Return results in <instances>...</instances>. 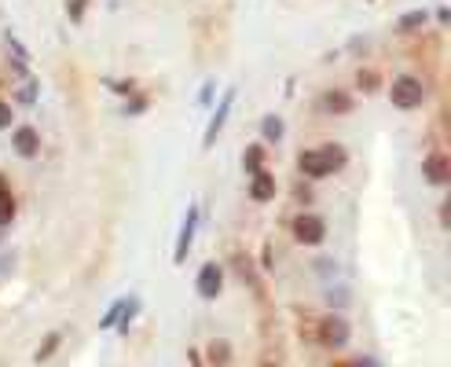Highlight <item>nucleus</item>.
<instances>
[{
	"instance_id": "obj_12",
	"label": "nucleus",
	"mask_w": 451,
	"mask_h": 367,
	"mask_svg": "<svg viewBox=\"0 0 451 367\" xmlns=\"http://www.w3.org/2000/svg\"><path fill=\"white\" fill-rule=\"evenodd\" d=\"M323 111H330V114H345V111H352V99H349L345 92H327V96H323Z\"/></svg>"
},
{
	"instance_id": "obj_19",
	"label": "nucleus",
	"mask_w": 451,
	"mask_h": 367,
	"mask_svg": "<svg viewBox=\"0 0 451 367\" xmlns=\"http://www.w3.org/2000/svg\"><path fill=\"white\" fill-rule=\"evenodd\" d=\"M418 23H425V15H422V11H411V15L403 18V26H418Z\"/></svg>"
},
{
	"instance_id": "obj_14",
	"label": "nucleus",
	"mask_w": 451,
	"mask_h": 367,
	"mask_svg": "<svg viewBox=\"0 0 451 367\" xmlns=\"http://www.w3.org/2000/svg\"><path fill=\"white\" fill-rule=\"evenodd\" d=\"M231 96H235V92H228V96H224V103H221V111L213 114V121H209V136H206V143H213V136L221 133V125H224V118L231 114Z\"/></svg>"
},
{
	"instance_id": "obj_17",
	"label": "nucleus",
	"mask_w": 451,
	"mask_h": 367,
	"mask_svg": "<svg viewBox=\"0 0 451 367\" xmlns=\"http://www.w3.org/2000/svg\"><path fill=\"white\" fill-rule=\"evenodd\" d=\"M121 309H125V301H118V305L103 316V327H114V323H118V316H121Z\"/></svg>"
},
{
	"instance_id": "obj_6",
	"label": "nucleus",
	"mask_w": 451,
	"mask_h": 367,
	"mask_svg": "<svg viewBox=\"0 0 451 367\" xmlns=\"http://www.w3.org/2000/svg\"><path fill=\"white\" fill-rule=\"evenodd\" d=\"M297 165H301V172H305V177H316V180L330 177V165L323 162V155H319V150H301Z\"/></svg>"
},
{
	"instance_id": "obj_8",
	"label": "nucleus",
	"mask_w": 451,
	"mask_h": 367,
	"mask_svg": "<svg viewBox=\"0 0 451 367\" xmlns=\"http://www.w3.org/2000/svg\"><path fill=\"white\" fill-rule=\"evenodd\" d=\"M250 195H253L257 202H268V199L275 195V177H272V172H257L253 184H250Z\"/></svg>"
},
{
	"instance_id": "obj_3",
	"label": "nucleus",
	"mask_w": 451,
	"mask_h": 367,
	"mask_svg": "<svg viewBox=\"0 0 451 367\" xmlns=\"http://www.w3.org/2000/svg\"><path fill=\"white\" fill-rule=\"evenodd\" d=\"M294 239L305 243V246H319L327 239V224L323 217H316V213H301V217L294 221Z\"/></svg>"
},
{
	"instance_id": "obj_21",
	"label": "nucleus",
	"mask_w": 451,
	"mask_h": 367,
	"mask_svg": "<svg viewBox=\"0 0 451 367\" xmlns=\"http://www.w3.org/2000/svg\"><path fill=\"white\" fill-rule=\"evenodd\" d=\"M349 367H378V360H363V356H360V360H356V363H349Z\"/></svg>"
},
{
	"instance_id": "obj_7",
	"label": "nucleus",
	"mask_w": 451,
	"mask_h": 367,
	"mask_svg": "<svg viewBox=\"0 0 451 367\" xmlns=\"http://www.w3.org/2000/svg\"><path fill=\"white\" fill-rule=\"evenodd\" d=\"M15 150H18V155H23V158H37V150H40V133H37V128H18V133H15Z\"/></svg>"
},
{
	"instance_id": "obj_1",
	"label": "nucleus",
	"mask_w": 451,
	"mask_h": 367,
	"mask_svg": "<svg viewBox=\"0 0 451 367\" xmlns=\"http://www.w3.org/2000/svg\"><path fill=\"white\" fill-rule=\"evenodd\" d=\"M389 99L400 106V111H415V106L425 103V84H422L415 74H400V77H393V84H389Z\"/></svg>"
},
{
	"instance_id": "obj_23",
	"label": "nucleus",
	"mask_w": 451,
	"mask_h": 367,
	"mask_svg": "<svg viewBox=\"0 0 451 367\" xmlns=\"http://www.w3.org/2000/svg\"><path fill=\"white\" fill-rule=\"evenodd\" d=\"M261 367H279V363H275V360H265V363H261Z\"/></svg>"
},
{
	"instance_id": "obj_4",
	"label": "nucleus",
	"mask_w": 451,
	"mask_h": 367,
	"mask_svg": "<svg viewBox=\"0 0 451 367\" xmlns=\"http://www.w3.org/2000/svg\"><path fill=\"white\" fill-rule=\"evenodd\" d=\"M224 290V268L217 265V261H209V265H202V272H199V297H206V301H213Z\"/></svg>"
},
{
	"instance_id": "obj_16",
	"label": "nucleus",
	"mask_w": 451,
	"mask_h": 367,
	"mask_svg": "<svg viewBox=\"0 0 451 367\" xmlns=\"http://www.w3.org/2000/svg\"><path fill=\"white\" fill-rule=\"evenodd\" d=\"M261 128H265V140H279V136H283V121H279L275 114H268Z\"/></svg>"
},
{
	"instance_id": "obj_2",
	"label": "nucleus",
	"mask_w": 451,
	"mask_h": 367,
	"mask_svg": "<svg viewBox=\"0 0 451 367\" xmlns=\"http://www.w3.org/2000/svg\"><path fill=\"white\" fill-rule=\"evenodd\" d=\"M319 341H323V345H330V349H341V345H345L349 341V319L345 316H338V312H327L323 319H319Z\"/></svg>"
},
{
	"instance_id": "obj_20",
	"label": "nucleus",
	"mask_w": 451,
	"mask_h": 367,
	"mask_svg": "<svg viewBox=\"0 0 451 367\" xmlns=\"http://www.w3.org/2000/svg\"><path fill=\"white\" fill-rule=\"evenodd\" d=\"M33 96H37V89H33V84H26V89H23V103L30 106V103H33Z\"/></svg>"
},
{
	"instance_id": "obj_10",
	"label": "nucleus",
	"mask_w": 451,
	"mask_h": 367,
	"mask_svg": "<svg viewBox=\"0 0 451 367\" xmlns=\"http://www.w3.org/2000/svg\"><path fill=\"white\" fill-rule=\"evenodd\" d=\"M243 169L250 172V177L265 172V147H261V143H250V147L243 150Z\"/></svg>"
},
{
	"instance_id": "obj_11",
	"label": "nucleus",
	"mask_w": 451,
	"mask_h": 367,
	"mask_svg": "<svg viewBox=\"0 0 451 367\" xmlns=\"http://www.w3.org/2000/svg\"><path fill=\"white\" fill-rule=\"evenodd\" d=\"M11 221H15V195H11L8 180L0 177V224H11Z\"/></svg>"
},
{
	"instance_id": "obj_9",
	"label": "nucleus",
	"mask_w": 451,
	"mask_h": 367,
	"mask_svg": "<svg viewBox=\"0 0 451 367\" xmlns=\"http://www.w3.org/2000/svg\"><path fill=\"white\" fill-rule=\"evenodd\" d=\"M195 217H199V209H187V221L180 228V243H177V261H184L187 250H191V239H195Z\"/></svg>"
},
{
	"instance_id": "obj_13",
	"label": "nucleus",
	"mask_w": 451,
	"mask_h": 367,
	"mask_svg": "<svg viewBox=\"0 0 451 367\" xmlns=\"http://www.w3.org/2000/svg\"><path fill=\"white\" fill-rule=\"evenodd\" d=\"M319 155H323V162L330 165V172H338L341 165H345V147H338V143H327V147H319Z\"/></svg>"
},
{
	"instance_id": "obj_18",
	"label": "nucleus",
	"mask_w": 451,
	"mask_h": 367,
	"mask_svg": "<svg viewBox=\"0 0 451 367\" xmlns=\"http://www.w3.org/2000/svg\"><path fill=\"white\" fill-rule=\"evenodd\" d=\"M8 125H11V106L0 103V128H8Z\"/></svg>"
},
{
	"instance_id": "obj_15",
	"label": "nucleus",
	"mask_w": 451,
	"mask_h": 367,
	"mask_svg": "<svg viewBox=\"0 0 451 367\" xmlns=\"http://www.w3.org/2000/svg\"><path fill=\"white\" fill-rule=\"evenodd\" d=\"M59 345H62V334H59V331H55V334H48V341L37 349V363H45V360H48V356L59 349Z\"/></svg>"
},
{
	"instance_id": "obj_5",
	"label": "nucleus",
	"mask_w": 451,
	"mask_h": 367,
	"mask_svg": "<svg viewBox=\"0 0 451 367\" xmlns=\"http://www.w3.org/2000/svg\"><path fill=\"white\" fill-rule=\"evenodd\" d=\"M422 177H425L429 184L444 187V184L451 180V165H447V158H444V155H429V158L422 162Z\"/></svg>"
},
{
	"instance_id": "obj_22",
	"label": "nucleus",
	"mask_w": 451,
	"mask_h": 367,
	"mask_svg": "<svg viewBox=\"0 0 451 367\" xmlns=\"http://www.w3.org/2000/svg\"><path fill=\"white\" fill-rule=\"evenodd\" d=\"M81 8H84V0H74V4H70V11H74V18H81Z\"/></svg>"
}]
</instances>
